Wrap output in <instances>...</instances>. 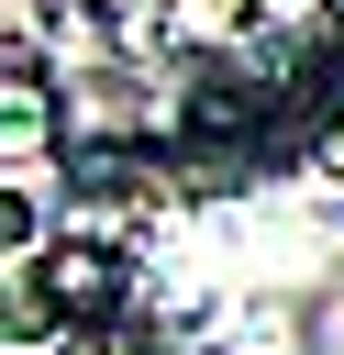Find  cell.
<instances>
[{
    "label": "cell",
    "instance_id": "3",
    "mask_svg": "<svg viewBox=\"0 0 344 355\" xmlns=\"http://www.w3.org/2000/svg\"><path fill=\"white\" fill-rule=\"evenodd\" d=\"M11 67H55V0H0V78Z\"/></svg>",
    "mask_w": 344,
    "mask_h": 355
},
{
    "label": "cell",
    "instance_id": "2",
    "mask_svg": "<svg viewBox=\"0 0 344 355\" xmlns=\"http://www.w3.org/2000/svg\"><path fill=\"white\" fill-rule=\"evenodd\" d=\"M33 155H55V78L11 67L0 78V166H33Z\"/></svg>",
    "mask_w": 344,
    "mask_h": 355
},
{
    "label": "cell",
    "instance_id": "5",
    "mask_svg": "<svg viewBox=\"0 0 344 355\" xmlns=\"http://www.w3.org/2000/svg\"><path fill=\"white\" fill-rule=\"evenodd\" d=\"M33 244H44V211L22 178H0V255H33Z\"/></svg>",
    "mask_w": 344,
    "mask_h": 355
},
{
    "label": "cell",
    "instance_id": "1",
    "mask_svg": "<svg viewBox=\"0 0 344 355\" xmlns=\"http://www.w3.org/2000/svg\"><path fill=\"white\" fill-rule=\"evenodd\" d=\"M33 277H44L55 333H78V322H122V311H133V266H122V244H100V233H55V244H33Z\"/></svg>",
    "mask_w": 344,
    "mask_h": 355
},
{
    "label": "cell",
    "instance_id": "6",
    "mask_svg": "<svg viewBox=\"0 0 344 355\" xmlns=\"http://www.w3.org/2000/svg\"><path fill=\"white\" fill-rule=\"evenodd\" d=\"M322 178H344V111L322 122Z\"/></svg>",
    "mask_w": 344,
    "mask_h": 355
},
{
    "label": "cell",
    "instance_id": "4",
    "mask_svg": "<svg viewBox=\"0 0 344 355\" xmlns=\"http://www.w3.org/2000/svg\"><path fill=\"white\" fill-rule=\"evenodd\" d=\"M0 333H22V344H55V311H44V277H33L22 255H0Z\"/></svg>",
    "mask_w": 344,
    "mask_h": 355
}]
</instances>
